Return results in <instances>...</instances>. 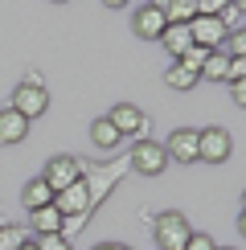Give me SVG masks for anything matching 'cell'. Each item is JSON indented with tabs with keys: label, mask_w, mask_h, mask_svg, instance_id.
<instances>
[{
	"label": "cell",
	"mask_w": 246,
	"mask_h": 250,
	"mask_svg": "<svg viewBox=\"0 0 246 250\" xmlns=\"http://www.w3.org/2000/svg\"><path fill=\"white\" fill-rule=\"evenodd\" d=\"M127 168H131V164H127V156H123V160H107V164L95 168V172H82V185H86V197H90V209L107 201L111 189L123 181V172H127Z\"/></svg>",
	"instance_id": "obj_1"
},
{
	"label": "cell",
	"mask_w": 246,
	"mask_h": 250,
	"mask_svg": "<svg viewBox=\"0 0 246 250\" xmlns=\"http://www.w3.org/2000/svg\"><path fill=\"white\" fill-rule=\"evenodd\" d=\"M152 234H156V246L160 250H184V242L193 238V226L189 217L168 209V213H156L152 217Z\"/></svg>",
	"instance_id": "obj_2"
},
{
	"label": "cell",
	"mask_w": 246,
	"mask_h": 250,
	"mask_svg": "<svg viewBox=\"0 0 246 250\" xmlns=\"http://www.w3.org/2000/svg\"><path fill=\"white\" fill-rule=\"evenodd\" d=\"M127 164L136 172H144V176H160L164 168H168V152H164V144H156V140H136Z\"/></svg>",
	"instance_id": "obj_3"
},
{
	"label": "cell",
	"mask_w": 246,
	"mask_h": 250,
	"mask_svg": "<svg viewBox=\"0 0 246 250\" xmlns=\"http://www.w3.org/2000/svg\"><path fill=\"white\" fill-rule=\"evenodd\" d=\"M230 152H234V140H230V131H226V127H205V131H197V160L222 164V160H230Z\"/></svg>",
	"instance_id": "obj_4"
},
{
	"label": "cell",
	"mask_w": 246,
	"mask_h": 250,
	"mask_svg": "<svg viewBox=\"0 0 246 250\" xmlns=\"http://www.w3.org/2000/svg\"><path fill=\"white\" fill-rule=\"evenodd\" d=\"M107 123L115 127V135H136V140H148V119H144L140 107H131V103H119V107H111Z\"/></svg>",
	"instance_id": "obj_5"
},
{
	"label": "cell",
	"mask_w": 246,
	"mask_h": 250,
	"mask_svg": "<svg viewBox=\"0 0 246 250\" xmlns=\"http://www.w3.org/2000/svg\"><path fill=\"white\" fill-rule=\"evenodd\" d=\"M41 181H45L54 193H62V189H70L74 181H82V164L74 160V156H54V160L45 164V172H41Z\"/></svg>",
	"instance_id": "obj_6"
},
{
	"label": "cell",
	"mask_w": 246,
	"mask_h": 250,
	"mask_svg": "<svg viewBox=\"0 0 246 250\" xmlns=\"http://www.w3.org/2000/svg\"><path fill=\"white\" fill-rule=\"evenodd\" d=\"M45 107H49V95H45V86H20L13 90V111L20 119H41L45 115Z\"/></svg>",
	"instance_id": "obj_7"
},
{
	"label": "cell",
	"mask_w": 246,
	"mask_h": 250,
	"mask_svg": "<svg viewBox=\"0 0 246 250\" xmlns=\"http://www.w3.org/2000/svg\"><path fill=\"white\" fill-rule=\"evenodd\" d=\"M189 37H193V45H201V49H222V41L230 33L222 29L218 17H193L189 21Z\"/></svg>",
	"instance_id": "obj_8"
},
{
	"label": "cell",
	"mask_w": 246,
	"mask_h": 250,
	"mask_svg": "<svg viewBox=\"0 0 246 250\" xmlns=\"http://www.w3.org/2000/svg\"><path fill=\"white\" fill-rule=\"evenodd\" d=\"M131 29H136V37H144V41H160V33H164V8L160 4H140L136 17H131Z\"/></svg>",
	"instance_id": "obj_9"
},
{
	"label": "cell",
	"mask_w": 246,
	"mask_h": 250,
	"mask_svg": "<svg viewBox=\"0 0 246 250\" xmlns=\"http://www.w3.org/2000/svg\"><path fill=\"white\" fill-rule=\"evenodd\" d=\"M54 209H58L62 217H74V213H90V197H86V185H82V181H74L70 189L54 193Z\"/></svg>",
	"instance_id": "obj_10"
},
{
	"label": "cell",
	"mask_w": 246,
	"mask_h": 250,
	"mask_svg": "<svg viewBox=\"0 0 246 250\" xmlns=\"http://www.w3.org/2000/svg\"><path fill=\"white\" fill-rule=\"evenodd\" d=\"M164 152H168V160L193 164V160H197V131H193V127H177L168 135V148H164Z\"/></svg>",
	"instance_id": "obj_11"
},
{
	"label": "cell",
	"mask_w": 246,
	"mask_h": 250,
	"mask_svg": "<svg viewBox=\"0 0 246 250\" xmlns=\"http://www.w3.org/2000/svg\"><path fill=\"white\" fill-rule=\"evenodd\" d=\"M29 135V119H20L13 107L0 111V144H20Z\"/></svg>",
	"instance_id": "obj_12"
},
{
	"label": "cell",
	"mask_w": 246,
	"mask_h": 250,
	"mask_svg": "<svg viewBox=\"0 0 246 250\" xmlns=\"http://www.w3.org/2000/svg\"><path fill=\"white\" fill-rule=\"evenodd\" d=\"M20 201H25L29 213H33V209H45V205H54V189L37 176V181H29L25 189H20Z\"/></svg>",
	"instance_id": "obj_13"
},
{
	"label": "cell",
	"mask_w": 246,
	"mask_h": 250,
	"mask_svg": "<svg viewBox=\"0 0 246 250\" xmlns=\"http://www.w3.org/2000/svg\"><path fill=\"white\" fill-rule=\"evenodd\" d=\"M160 41H164V49H168L172 58H181L184 49L193 45V37H189V25H164V33H160Z\"/></svg>",
	"instance_id": "obj_14"
},
{
	"label": "cell",
	"mask_w": 246,
	"mask_h": 250,
	"mask_svg": "<svg viewBox=\"0 0 246 250\" xmlns=\"http://www.w3.org/2000/svg\"><path fill=\"white\" fill-rule=\"evenodd\" d=\"M164 8V25H189L193 17H197V4L193 0H168V4H160Z\"/></svg>",
	"instance_id": "obj_15"
},
{
	"label": "cell",
	"mask_w": 246,
	"mask_h": 250,
	"mask_svg": "<svg viewBox=\"0 0 246 250\" xmlns=\"http://www.w3.org/2000/svg\"><path fill=\"white\" fill-rule=\"evenodd\" d=\"M33 230H37V238L58 234V230H62V213L54 209V205H45V209H33Z\"/></svg>",
	"instance_id": "obj_16"
},
{
	"label": "cell",
	"mask_w": 246,
	"mask_h": 250,
	"mask_svg": "<svg viewBox=\"0 0 246 250\" xmlns=\"http://www.w3.org/2000/svg\"><path fill=\"white\" fill-rule=\"evenodd\" d=\"M90 140H95V148H99V152H111V148L119 144V135H115V127L107 123V115L90 123Z\"/></svg>",
	"instance_id": "obj_17"
},
{
	"label": "cell",
	"mask_w": 246,
	"mask_h": 250,
	"mask_svg": "<svg viewBox=\"0 0 246 250\" xmlns=\"http://www.w3.org/2000/svg\"><path fill=\"white\" fill-rule=\"evenodd\" d=\"M197 74H189V70H184V66H177V62H172V66L168 70H164V86H172V90H193V86H197Z\"/></svg>",
	"instance_id": "obj_18"
},
{
	"label": "cell",
	"mask_w": 246,
	"mask_h": 250,
	"mask_svg": "<svg viewBox=\"0 0 246 250\" xmlns=\"http://www.w3.org/2000/svg\"><path fill=\"white\" fill-rule=\"evenodd\" d=\"M226 66H230V58H226L222 49H213V54L205 58V66H201V74H197V78H209V82H226Z\"/></svg>",
	"instance_id": "obj_19"
},
{
	"label": "cell",
	"mask_w": 246,
	"mask_h": 250,
	"mask_svg": "<svg viewBox=\"0 0 246 250\" xmlns=\"http://www.w3.org/2000/svg\"><path fill=\"white\" fill-rule=\"evenodd\" d=\"M246 8L242 4H222L218 8V21H222V29H226V33H230V29H234V33H242V29H246Z\"/></svg>",
	"instance_id": "obj_20"
},
{
	"label": "cell",
	"mask_w": 246,
	"mask_h": 250,
	"mask_svg": "<svg viewBox=\"0 0 246 250\" xmlns=\"http://www.w3.org/2000/svg\"><path fill=\"white\" fill-rule=\"evenodd\" d=\"M209 54H213V49L189 45V49H184V54L177 58V66H184V70H189V74H201V66H205V58H209Z\"/></svg>",
	"instance_id": "obj_21"
},
{
	"label": "cell",
	"mask_w": 246,
	"mask_h": 250,
	"mask_svg": "<svg viewBox=\"0 0 246 250\" xmlns=\"http://www.w3.org/2000/svg\"><path fill=\"white\" fill-rule=\"evenodd\" d=\"M25 242H29L25 226H0V250H20Z\"/></svg>",
	"instance_id": "obj_22"
},
{
	"label": "cell",
	"mask_w": 246,
	"mask_h": 250,
	"mask_svg": "<svg viewBox=\"0 0 246 250\" xmlns=\"http://www.w3.org/2000/svg\"><path fill=\"white\" fill-rule=\"evenodd\" d=\"M86 222H90L86 213H74V217H62V230H58V238H66V242H70V238H74L78 230H86Z\"/></svg>",
	"instance_id": "obj_23"
},
{
	"label": "cell",
	"mask_w": 246,
	"mask_h": 250,
	"mask_svg": "<svg viewBox=\"0 0 246 250\" xmlns=\"http://www.w3.org/2000/svg\"><path fill=\"white\" fill-rule=\"evenodd\" d=\"M226 78H230V82H246V58H230V66H226Z\"/></svg>",
	"instance_id": "obj_24"
},
{
	"label": "cell",
	"mask_w": 246,
	"mask_h": 250,
	"mask_svg": "<svg viewBox=\"0 0 246 250\" xmlns=\"http://www.w3.org/2000/svg\"><path fill=\"white\" fill-rule=\"evenodd\" d=\"M33 246H37V250H74V246L66 242V238H58V234H49V238H37Z\"/></svg>",
	"instance_id": "obj_25"
},
{
	"label": "cell",
	"mask_w": 246,
	"mask_h": 250,
	"mask_svg": "<svg viewBox=\"0 0 246 250\" xmlns=\"http://www.w3.org/2000/svg\"><path fill=\"white\" fill-rule=\"evenodd\" d=\"M184 250H218V242H213L209 234H193L189 242H184Z\"/></svg>",
	"instance_id": "obj_26"
},
{
	"label": "cell",
	"mask_w": 246,
	"mask_h": 250,
	"mask_svg": "<svg viewBox=\"0 0 246 250\" xmlns=\"http://www.w3.org/2000/svg\"><path fill=\"white\" fill-rule=\"evenodd\" d=\"M226 58H246V29L230 37V54H226Z\"/></svg>",
	"instance_id": "obj_27"
},
{
	"label": "cell",
	"mask_w": 246,
	"mask_h": 250,
	"mask_svg": "<svg viewBox=\"0 0 246 250\" xmlns=\"http://www.w3.org/2000/svg\"><path fill=\"white\" fill-rule=\"evenodd\" d=\"M230 95H234L238 107H246V82H230Z\"/></svg>",
	"instance_id": "obj_28"
},
{
	"label": "cell",
	"mask_w": 246,
	"mask_h": 250,
	"mask_svg": "<svg viewBox=\"0 0 246 250\" xmlns=\"http://www.w3.org/2000/svg\"><path fill=\"white\" fill-rule=\"evenodd\" d=\"M95 250H131V246H123V242H99Z\"/></svg>",
	"instance_id": "obj_29"
},
{
	"label": "cell",
	"mask_w": 246,
	"mask_h": 250,
	"mask_svg": "<svg viewBox=\"0 0 246 250\" xmlns=\"http://www.w3.org/2000/svg\"><path fill=\"white\" fill-rule=\"evenodd\" d=\"M20 250H37V246H33V242H25V246H20Z\"/></svg>",
	"instance_id": "obj_30"
},
{
	"label": "cell",
	"mask_w": 246,
	"mask_h": 250,
	"mask_svg": "<svg viewBox=\"0 0 246 250\" xmlns=\"http://www.w3.org/2000/svg\"><path fill=\"white\" fill-rule=\"evenodd\" d=\"M218 250H222V246H218Z\"/></svg>",
	"instance_id": "obj_31"
}]
</instances>
